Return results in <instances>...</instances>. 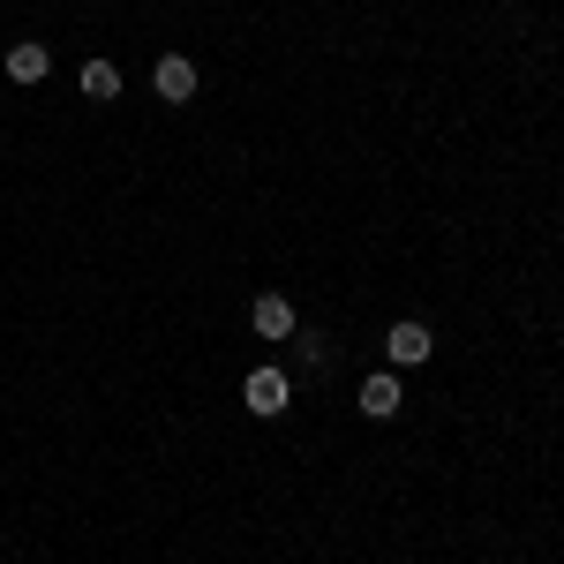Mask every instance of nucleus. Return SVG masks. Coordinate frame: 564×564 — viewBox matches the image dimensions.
I'll list each match as a JSON object with an SVG mask.
<instances>
[{"mask_svg":"<svg viewBox=\"0 0 564 564\" xmlns=\"http://www.w3.org/2000/svg\"><path fill=\"white\" fill-rule=\"evenodd\" d=\"M384 354H391V369H422V361L436 354L430 324H391V332H384Z\"/></svg>","mask_w":564,"mask_h":564,"instance_id":"f257e3e1","label":"nucleus"},{"mask_svg":"<svg viewBox=\"0 0 564 564\" xmlns=\"http://www.w3.org/2000/svg\"><path fill=\"white\" fill-rule=\"evenodd\" d=\"M151 84H159V98H166V106H188V98H196V61H188V53H159Z\"/></svg>","mask_w":564,"mask_h":564,"instance_id":"f03ea898","label":"nucleus"},{"mask_svg":"<svg viewBox=\"0 0 564 564\" xmlns=\"http://www.w3.org/2000/svg\"><path fill=\"white\" fill-rule=\"evenodd\" d=\"M286 377H279V369H249V384H241V399H249V414H257V422H271V414H286Z\"/></svg>","mask_w":564,"mask_h":564,"instance_id":"7ed1b4c3","label":"nucleus"},{"mask_svg":"<svg viewBox=\"0 0 564 564\" xmlns=\"http://www.w3.org/2000/svg\"><path fill=\"white\" fill-rule=\"evenodd\" d=\"M249 324H257V339H294V332H302V316H294V302H286V294H257Z\"/></svg>","mask_w":564,"mask_h":564,"instance_id":"20e7f679","label":"nucleus"},{"mask_svg":"<svg viewBox=\"0 0 564 564\" xmlns=\"http://www.w3.org/2000/svg\"><path fill=\"white\" fill-rule=\"evenodd\" d=\"M361 414L369 422H391L399 414V377H361Z\"/></svg>","mask_w":564,"mask_h":564,"instance_id":"39448f33","label":"nucleus"},{"mask_svg":"<svg viewBox=\"0 0 564 564\" xmlns=\"http://www.w3.org/2000/svg\"><path fill=\"white\" fill-rule=\"evenodd\" d=\"M45 68H53V53H45V45H8V76H15V84H39Z\"/></svg>","mask_w":564,"mask_h":564,"instance_id":"423d86ee","label":"nucleus"},{"mask_svg":"<svg viewBox=\"0 0 564 564\" xmlns=\"http://www.w3.org/2000/svg\"><path fill=\"white\" fill-rule=\"evenodd\" d=\"M84 98H121V68L113 61H84Z\"/></svg>","mask_w":564,"mask_h":564,"instance_id":"0eeeda50","label":"nucleus"},{"mask_svg":"<svg viewBox=\"0 0 564 564\" xmlns=\"http://www.w3.org/2000/svg\"><path fill=\"white\" fill-rule=\"evenodd\" d=\"M302 339V354H308V369H332V347H324V332H294Z\"/></svg>","mask_w":564,"mask_h":564,"instance_id":"6e6552de","label":"nucleus"}]
</instances>
